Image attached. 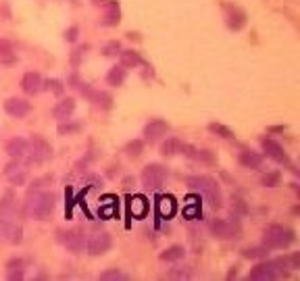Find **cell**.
<instances>
[{"instance_id":"cb8c5ba5","label":"cell","mask_w":300,"mask_h":281,"mask_svg":"<svg viewBox=\"0 0 300 281\" xmlns=\"http://www.w3.org/2000/svg\"><path fill=\"white\" fill-rule=\"evenodd\" d=\"M119 61H121V67H125V69H134V67L144 63V61H142V56L138 52H134V50H123L119 54Z\"/></svg>"},{"instance_id":"e0dca14e","label":"cell","mask_w":300,"mask_h":281,"mask_svg":"<svg viewBox=\"0 0 300 281\" xmlns=\"http://www.w3.org/2000/svg\"><path fill=\"white\" fill-rule=\"evenodd\" d=\"M27 152V139L25 137H13L7 142V154L13 159V161H19L25 157Z\"/></svg>"},{"instance_id":"603a6c76","label":"cell","mask_w":300,"mask_h":281,"mask_svg":"<svg viewBox=\"0 0 300 281\" xmlns=\"http://www.w3.org/2000/svg\"><path fill=\"white\" fill-rule=\"evenodd\" d=\"M15 59H17V54H15L13 44L9 40H0V63L11 65V63H15Z\"/></svg>"},{"instance_id":"ba28073f","label":"cell","mask_w":300,"mask_h":281,"mask_svg":"<svg viewBox=\"0 0 300 281\" xmlns=\"http://www.w3.org/2000/svg\"><path fill=\"white\" fill-rule=\"evenodd\" d=\"M0 237L7 240L9 244H21L23 229H21L17 217H5V219H0Z\"/></svg>"},{"instance_id":"7c38bea8","label":"cell","mask_w":300,"mask_h":281,"mask_svg":"<svg viewBox=\"0 0 300 281\" xmlns=\"http://www.w3.org/2000/svg\"><path fill=\"white\" fill-rule=\"evenodd\" d=\"M79 92L88 98L90 102L98 104V106H103V108H111V102H113V98L107 94V92H100V90H94L92 86H88V83H81L79 86Z\"/></svg>"},{"instance_id":"3957f363","label":"cell","mask_w":300,"mask_h":281,"mask_svg":"<svg viewBox=\"0 0 300 281\" xmlns=\"http://www.w3.org/2000/svg\"><path fill=\"white\" fill-rule=\"evenodd\" d=\"M294 240H296L294 231L290 227H283V225H271V227L265 229V235H263L265 248H273V250L288 248Z\"/></svg>"},{"instance_id":"ffe728a7","label":"cell","mask_w":300,"mask_h":281,"mask_svg":"<svg viewBox=\"0 0 300 281\" xmlns=\"http://www.w3.org/2000/svg\"><path fill=\"white\" fill-rule=\"evenodd\" d=\"M183 154H185V157H190V159H194V161L207 163V165H215V157H213V154H211L209 150H196V148H192V146L185 144Z\"/></svg>"},{"instance_id":"2e32d148","label":"cell","mask_w":300,"mask_h":281,"mask_svg":"<svg viewBox=\"0 0 300 281\" xmlns=\"http://www.w3.org/2000/svg\"><path fill=\"white\" fill-rule=\"evenodd\" d=\"M246 25V13L238 9V7H230L227 9V27L234 32H240L242 27Z\"/></svg>"},{"instance_id":"8d00e7d4","label":"cell","mask_w":300,"mask_h":281,"mask_svg":"<svg viewBox=\"0 0 300 281\" xmlns=\"http://www.w3.org/2000/svg\"><path fill=\"white\" fill-rule=\"evenodd\" d=\"M46 88H48V90H52L56 96H61V94H63V90H65V88H63V83H61L59 79H48V81H46Z\"/></svg>"},{"instance_id":"277c9868","label":"cell","mask_w":300,"mask_h":281,"mask_svg":"<svg viewBox=\"0 0 300 281\" xmlns=\"http://www.w3.org/2000/svg\"><path fill=\"white\" fill-rule=\"evenodd\" d=\"M285 269H288V260H267V262L256 264L250 271L248 279H252V281H275V279L283 277Z\"/></svg>"},{"instance_id":"1f68e13d","label":"cell","mask_w":300,"mask_h":281,"mask_svg":"<svg viewBox=\"0 0 300 281\" xmlns=\"http://www.w3.org/2000/svg\"><path fill=\"white\" fill-rule=\"evenodd\" d=\"M100 279L103 281H125V279H130V275H125L119 269H109L105 273H100Z\"/></svg>"},{"instance_id":"ac0fdd59","label":"cell","mask_w":300,"mask_h":281,"mask_svg":"<svg viewBox=\"0 0 300 281\" xmlns=\"http://www.w3.org/2000/svg\"><path fill=\"white\" fill-rule=\"evenodd\" d=\"M73 110H75V100H73V98H65V100L56 102L52 115L59 121H67L71 115H73Z\"/></svg>"},{"instance_id":"8fae6325","label":"cell","mask_w":300,"mask_h":281,"mask_svg":"<svg viewBox=\"0 0 300 281\" xmlns=\"http://www.w3.org/2000/svg\"><path fill=\"white\" fill-rule=\"evenodd\" d=\"M63 246L73 252V254H79V252H83L85 248V235L81 229H69L65 235H63Z\"/></svg>"},{"instance_id":"484cf974","label":"cell","mask_w":300,"mask_h":281,"mask_svg":"<svg viewBox=\"0 0 300 281\" xmlns=\"http://www.w3.org/2000/svg\"><path fill=\"white\" fill-rule=\"evenodd\" d=\"M159 215L163 217V219H169L171 215L175 213V202H173V198L171 196H159Z\"/></svg>"},{"instance_id":"83f0119b","label":"cell","mask_w":300,"mask_h":281,"mask_svg":"<svg viewBox=\"0 0 300 281\" xmlns=\"http://www.w3.org/2000/svg\"><path fill=\"white\" fill-rule=\"evenodd\" d=\"M23 275H25V269H23V260H11L9 264H7V277L11 279V281H17V279H23Z\"/></svg>"},{"instance_id":"9a60e30c","label":"cell","mask_w":300,"mask_h":281,"mask_svg":"<svg viewBox=\"0 0 300 281\" xmlns=\"http://www.w3.org/2000/svg\"><path fill=\"white\" fill-rule=\"evenodd\" d=\"M42 86H44V81H42L40 73H34V71L25 73L23 79H21V90H23L25 94H30V96L38 94V92L42 90Z\"/></svg>"},{"instance_id":"4316f807","label":"cell","mask_w":300,"mask_h":281,"mask_svg":"<svg viewBox=\"0 0 300 281\" xmlns=\"http://www.w3.org/2000/svg\"><path fill=\"white\" fill-rule=\"evenodd\" d=\"M5 175L11 179V184H13V186H21L23 181H25V171H23V169H19L15 163L9 165V167L5 169Z\"/></svg>"},{"instance_id":"d6986e66","label":"cell","mask_w":300,"mask_h":281,"mask_svg":"<svg viewBox=\"0 0 300 281\" xmlns=\"http://www.w3.org/2000/svg\"><path fill=\"white\" fill-rule=\"evenodd\" d=\"M5 217H15V194L11 190L5 192L3 200H0V219Z\"/></svg>"},{"instance_id":"7402d4cb","label":"cell","mask_w":300,"mask_h":281,"mask_svg":"<svg viewBox=\"0 0 300 281\" xmlns=\"http://www.w3.org/2000/svg\"><path fill=\"white\" fill-rule=\"evenodd\" d=\"M121 21V13H119V3H107V13H105V19L103 25H117Z\"/></svg>"},{"instance_id":"4dcf8cb0","label":"cell","mask_w":300,"mask_h":281,"mask_svg":"<svg viewBox=\"0 0 300 281\" xmlns=\"http://www.w3.org/2000/svg\"><path fill=\"white\" fill-rule=\"evenodd\" d=\"M183 254H185L183 246H171V248H167V250L163 252V254H161V260H169V262H173V260L183 258Z\"/></svg>"},{"instance_id":"f546056e","label":"cell","mask_w":300,"mask_h":281,"mask_svg":"<svg viewBox=\"0 0 300 281\" xmlns=\"http://www.w3.org/2000/svg\"><path fill=\"white\" fill-rule=\"evenodd\" d=\"M146 208H148L146 198H142V196H134V198L130 200V210H132V215H136V217H144Z\"/></svg>"},{"instance_id":"836d02e7","label":"cell","mask_w":300,"mask_h":281,"mask_svg":"<svg viewBox=\"0 0 300 281\" xmlns=\"http://www.w3.org/2000/svg\"><path fill=\"white\" fill-rule=\"evenodd\" d=\"M142 150H144V142H142V139H132V142L125 146L127 157H134V159H136V157H140Z\"/></svg>"},{"instance_id":"f35d334b","label":"cell","mask_w":300,"mask_h":281,"mask_svg":"<svg viewBox=\"0 0 300 281\" xmlns=\"http://www.w3.org/2000/svg\"><path fill=\"white\" fill-rule=\"evenodd\" d=\"M75 131H79V125H77V123H75V125H59V133H61V135L75 133Z\"/></svg>"},{"instance_id":"9c48e42d","label":"cell","mask_w":300,"mask_h":281,"mask_svg":"<svg viewBox=\"0 0 300 281\" xmlns=\"http://www.w3.org/2000/svg\"><path fill=\"white\" fill-rule=\"evenodd\" d=\"M209 229H211V233L215 235V237H219V240H232V237H236L238 231H240L238 225H234L230 221H223V219L211 221L209 223Z\"/></svg>"},{"instance_id":"44dd1931","label":"cell","mask_w":300,"mask_h":281,"mask_svg":"<svg viewBox=\"0 0 300 281\" xmlns=\"http://www.w3.org/2000/svg\"><path fill=\"white\" fill-rule=\"evenodd\" d=\"M240 165H244L246 169H259L263 165V157L256 152L244 150V152H240Z\"/></svg>"},{"instance_id":"4fadbf2b","label":"cell","mask_w":300,"mask_h":281,"mask_svg":"<svg viewBox=\"0 0 300 281\" xmlns=\"http://www.w3.org/2000/svg\"><path fill=\"white\" fill-rule=\"evenodd\" d=\"M32 104L23 100V98H9V100L5 102V110H7V115L11 117H15V119H23L27 112H30Z\"/></svg>"},{"instance_id":"6da1fadb","label":"cell","mask_w":300,"mask_h":281,"mask_svg":"<svg viewBox=\"0 0 300 281\" xmlns=\"http://www.w3.org/2000/svg\"><path fill=\"white\" fill-rule=\"evenodd\" d=\"M54 204H56V198L52 192H34L30 194L27 198V215L36 221H46L52 213H54Z\"/></svg>"},{"instance_id":"7a4b0ae2","label":"cell","mask_w":300,"mask_h":281,"mask_svg":"<svg viewBox=\"0 0 300 281\" xmlns=\"http://www.w3.org/2000/svg\"><path fill=\"white\" fill-rule=\"evenodd\" d=\"M188 186L190 190L198 192L203 198L213 206V208H219L223 198H221V190H219V184L213 177H207V175H196V177H188Z\"/></svg>"},{"instance_id":"d4e9b609","label":"cell","mask_w":300,"mask_h":281,"mask_svg":"<svg viewBox=\"0 0 300 281\" xmlns=\"http://www.w3.org/2000/svg\"><path fill=\"white\" fill-rule=\"evenodd\" d=\"M183 148H185V144L181 142V139H177V137H169L167 142L163 144L161 152L165 154V157H173V154H183Z\"/></svg>"},{"instance_id":"e575fe53","label":"cell","mask_w":300,"mask_h":281,"mask_svg":"<svg viewBox=\"0 0 300 281\" xmlns=\"http://www.w3.org/2000/svg\"><path fill=\"white\" fill-rule=\"evenodd\" d=\"M167 277L169 279H190L192 277V271L188 269V266H175V269H171L169 273H167Z\"/></svg>"},{"instance_id":"5b68a950","label":"cell","mask_w":300,"mask_h":281,"mask_svg":"<svg viewBox=\"0 0 300 281\" xmlns=\"http://www.w3.org/2000/svg\"><path fill=\"white\" fill-rule=\"evenodd\" d=\"M165 179H167V169L159 163L146 165L144 171H142V184H144L148 190H161Z\"/></svg>"},{"instance_id":"ab89813d","label":"cell","mask_w":300,"mask_h":281,"mask_svg":"<svg viewBox=\"0 0 300 281\" xmlns=\"http://www.w3.org/2000/svg\"><path fill=\"white\" fill-rule=\"evenodd\" d=\"M77 34H79V30H77V25H73V27H69V30H67V34H65L67 42H75V40H77Z\"/></svg>"},{"instance_id":"74e56055","label":"cell","mask_w":300,"mask_h":281,"mask_svg":"<svg viewBox=\"0 0 300 281\" xmlns=\"http://www.w3.org/2000/svg\"><path fill=\"white\" fill-rule=\"evenodd\" d=\"M277 184H279V173H267L263 177V186H267V188H273Z\"/></svg>"},{"instance_id":"f1b7e54d","label":"cell","mask_w":300,"mask_h":281,"mask_svg":"<svg viewBox=\"0 0 300 281\" xmlns=\"http://www.w3.org/2000/svg\"><path fill=\"white\" fill-rule=\"evenodd\" d=\"M125 81V67H113L111 71L107 73V83L109 86H121Z\"/></svg>"},{"instance_id":"30bf717a","label":"cell","mask_w":300,"mask_h":281,"mask_svg":"<svg viewBox=\"0 0 300 281\" xmlns=\"http://www.w3.org/2000/svg\"><path fill=\"white\" fill-rule=\"evenodd\" d=\"M263 150L267 152V157L269 159H273L275 163H279V165H285V167H292V163H290V157L285 154V150L275 142V139H269V137H265L263 139Z\"/></svg>"},{"instance_id":"5bb4252c","label":"cell","mask_w":300,"mask_h":281,"mask_svg":"<svg viewBox=\"0 0 300 281\" xmlns=\"http://www.w3.org/2000/svg\"><path fill=\"white\" fill-rule=\"evenodd\" d=\"M169 129V125L163 121V119H152L146 127H144V137L148 139V142H156L161 135H165Z\"/></svg>"},{"instance_id":"52a82bcc","label":"cell","mask_w":300,"mask_h":281,"mask_svg":"<svg viewBox=\"0 0 300 281\" xmlns=\"http://www.w3.org/2000/svg\"><path fill=\"white\" fill-rule=\"evenodd\" d=\"M113 240L107 231H94L88 240H85V250H88L90 256H103L111 250Z\"/></svg>"},{"instance_id":"60d3db41","label":"cell","mask_w":300,"mask_h":281,"mask_svg":"<svg viewBox=\"0 0 300 281\" xmlns=\"http://www.w3.org/2000/svg\"><path fill=\"white\" fill-rule=\"evenodd\" d=\"M117 50H119V42H111V44L105 48V54H107V56H111V54H117Z\"/></svg>"},{"instance_id":"d590c367","label":"cell","mask_w":300,"mask_h":281,"mask_svg":"<svg viewBox=\"0 0 300 281\" xmlns=\"http://www.w3.org/2000/svg\"><path fill=\"white\" fill-rule=\"evenodd\" d=\"M267 248H248L244 250V256L246 258H267Z\"/></svg>"},{"instance_id":"8992f818","label":"cell","mask_w":300,"mask_h":281,"mask_svg":"<svg viewBox=\"0 0 300 281\" xmlns=\"http://www.w3.org/2000/svg\"><path fill=\"white\" fill-rule=\"evenodd\" d=\"M50 146L46 139H42L40 135H34L32 139H27V152L25 157L30 163H44L46 159H50Z\"/></svg>"},{"instance_id":"d6a6232c","label":"cell","mask_w":300,"mask_h":281,"mask_svg":"<svg viewBox=\"0 0 300 281\" xmlns=\"http://www.w3.org/2000/svg\"><path fill=\"white\" fill-rule=\"evenodd\" d=\"M209 129H211L213 133H217L219 137H225V139H232V137H234V131H232L230 127H225V125H221V123H211Z\"/></svg>"}]
</instances>
